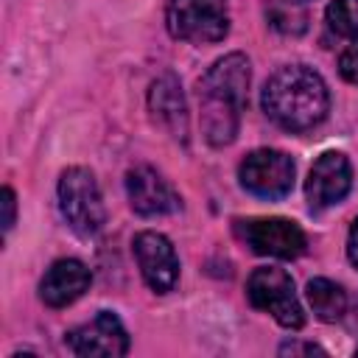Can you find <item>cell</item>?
I'll return each instance as SVG.
<instances>
[{"mask_svg":"<svg viewBox=\"0 0 358 358\" xmlns=\"http://www.w3.org/2000/svg\"><path fill=\"white\" fill-rule=\"evenodd\" d=\"M246 296L257 310L268 313L277 324L288 330H299L305 324V313H302L294 280L285 268H277V266L255 268L246 280Z\"/></svg>","mask_w":358,"mask_h":358,"instance_id":"5","label":"cell"},{"mask_svg":"<svg viewBox=\"0 0 358 358\" xmlns=\"http://www.w3.org/2000/svg\"><path fill=\"white\" fill-rule=\"evenodd\" d=\"M56 190H59V210L76 235L92 238L95 232H101L106 221V210H103L101 187L90 168L73 165L62 171Z\"/></svg>","mask_w":358,"mask_h":358,"instance_id":"3","label":"cell"},{"mask_svg":"<svg viewBox=\"0 0 358 358\" xmlns=\"http://www.w3.org/2000/svg\"><path fill=\"white\" fill-rule=\"evenodd\" d=\"M294 159L277 148H255L243 157L238 168V179L246 193L257 199H282L294 187Z\"/></svg>","mask_w":358,"mask_h":358,"instance_id":"6","label":"cell"},{"mask_svg":"<svg viewBox=\"0 0 358 358\" xmlns=\"http://www.w3.org/2000/svg\"><path fill=\"white\" fill-rule=\"evenodd\" d=\"M64 344L73 355H81V358H90V355L120 358L129 352V333L112 310H98L90 322L73 327L64 336Z\"/></svg>","mask_w":358,"mask_h":358,"instance_id":"8","label":"cell"},{"mask_svg":"<svg viewBox=\"0 0 358 358\" xmlns=\"http://www.w3.org/2000/svg\"><path fill=\"white\" fill-rule=\"evenodd\" d=\"M131 246H134V257H137L145 285L157 294L173 291V285L179 282V257H176L173 243L162 232L145 229L134 235Z\"/></svg>","mask_w":358,"mask_h":358,"instance_id":"9","label":"cell"},{"mask_svg":"<svg viewBox=\"0 0 358 358\" xmlns=\"http://www.w3.org/2000/svg\"><path fill=\"white\" fill-rule=\"evenodd\" d=\"M305 296H308V305L313 308L319 322L333 324V322L344 319V313H347V294H344V288L338 282L327 280V277H313L308 282V288H305Z\"/></svg>","mask_w":358,"mask_h":358,"instance_id":"14","label":"cell"},{"mask_svg":"<svg viewBox=\"0 0 358 358\" xmlns=\"http://www.w3.org/2000/svg\"><path fill=\"white\" fill-rule=\"evenodd\" d=\"M280 355H327L319 344H302V341H285L280 347Z\"/></svg>","mask_w":358,"mask_h":358,"instance_id":"19","label":"cell"},{"mask_svg":"<svg viewBox=\"0 0 358 358\" xmlns=\"http://www.w3.org/2000/svg\"><path fill=\"white\" fill-rule=\"evenodd\" d=\"M266 14H268V22H271V28H277V31H282V34H302L305 31V11L299 8V0H271L268 3V8H266Z\"/></svg>","mask_w":358,"mask_h":358,"instance_id":"16","label":"cell"},{"mask_svg":"<svg viewBox=\"0 0 358 358\" xmlns=\"http://www.w3.org/2000/svg\"><path fill=\"white\" fill-rule=\"evenodd\" d=\"M0 204H3V229L8 232L14 227V215H17V199H14V190L11 187H3Z\"/></svg>","mask_w":358,"mask_h":358,"instance_id":"18","label":"cell"},{"mask_svg":"<svg viewBox=\"0 0 358 358\" xmlns=\"http://www.w3.org/2000/svg\"><path fill=\"white\" fill-rule=\"evenodd\" d=\"M249 59L243 53H227L221 56L196 87L199 95V117L201 131L210 145H229L238 134L241 115L246 109V92H249Z\"/></svg>","mask_w":358,"mask_h":358,"instance_id":"1","label":"cell"},{"mask_svg":"<svg viewBox=\"0 0 358 358\" xmlns=\"http://www.w3.org/2000/svg\"><path fill=\"white\" fill-rule=\"evenodd\" d=\"M148 109H151L154 120L162 129H168L176 140H182V143L187 140V106H185V95H182L176 76L165 73L151 84Z\"/></svg>","mask_w":358,"mask_h":358,"instance_id":"13","label":"cell"},{"mask_svg":"<svg viewBox=\"0 0 358 358\" xmlns=\"http://www.w3.org/2000/svg\"><path fill=\"white\" fill-rule=\"evenodd\" d=\"M126 193H129L131 210L145 218L171 215L182 207V199L173 190V185L151 165H134L126 173Z\"/></svg>","mask_w":358,"mask_h":358,"instance_id":"10","label":"cell"},{"mask_svg":"<svg viewBox=\"0 0 358 358\" xmlns=\"http://www.w3.org/2000/svg\"><path fill=\"white\" fill-rule=\"evenodd\" d=\"M338 73L344 81L358 84V42H352L341 56H338Z\"/></svg>","mask_w":358,"mask_h":358,"instance_id":"17","label":"cell"},{"mask_svg":"<svg viewBox=\"0 0 358 358\" xmlns=\"http://www.w3.org/2000/svg\"><path fill=\"white\" fill-rule=\"evenodd\" d=\"M235 232L255 255L277 257V260H294L308 246L299 224H294L291 218H277V215L235 221Z\"/></svg>","mask_w":358,"mask_h":358,"instance_id":"7","label":"cell"},{"mask_svg":"<svg viewBox=\"0 0 358 358\" xmlns=\"http://www.w3.org/2000/svg\"><path fill=\"white\" fill-rule=\"evenodd\" d=\"M90 282H92V274H90V268L81 260L62 257L39 280V299L48 308H67L78 296H84V291L90 288Z\"/></svg>","mask_w":358,"mask_h":358,"instance_id":"12","label":"cell"},{"mask_svg":"<svg viewBox=\"0 0 358 358\" xmlns=\"http://www.w3.org/2000/svg\"><path fill=\"white\" fill-rule=\"evenodd\" d=\"M347 257L358 268V215H355V221L350 227V235H347Z\"/></svg>","mask_w":358,"mask_h":358,"instance_id":"20","label":"cell"},{"mask_svg":"<svg viewBox=\"0 0 358 358\" xmlns=\"http://www.w3.org/2000/svg\"><path fill=\"white\" fill-rule=\"evenodd\" d=\"M352 187V165L341 151H324L308 171L305 199L310 210H324L338 204Z\"/></svg>","mask_w":358,"mask_h":358,"instance_id":"11","label":"cell"},{"mask_svg":"<svg viewBox=\"0 0 358 358\" xmlns=\"http://www.w3.org/2000/svg\"><path fill=\"white\" fill-rule=\"evenodd\" d=\"M299 3H305V0H299Z\"/></svg>","mask_w":358,"mask_h":358,"instance_id":"22","label":"cell"},{"mask_svg":"<svg viewBox=\"0 0 358 358\" xmlns=\"http://www.w3.org/2000/svg\"><path fill=\"white\" fill-rule=\"evenodd\" d=\"M260 106L285 131H308L330 112L324 78L308 64H285L268 76L260 92Z\"/></svg>","mask_w":358,"mask_h":358,"instance_id":"2","label":"cell"},{"mask_svg":"<svg viewBox=\"0 0 358 358\" xmlns=\"http://www.w3.org/2000/svg\"><path fill=\"white\" fill-rule=\"evenodd\" d=\"M355 355H358V350H355Z\"/></svg>","mask_w":358,"mask_h":358,"instance_id":"21","label":"cell"},{"mask_svg":"<svg viewBox=\"0 0 358 358\" xmlns=\"http://www.w3.org/2000/svg\"><path fill=\"white\" fill-rule=\"evenodd\" d=\"M165 22L173 39L213 45L229 34V0H168Z\"/></svg>","mask_w":358,"mask_h":358,"instance_id":"4","label":"cell"},{"mask_svg":"<svg viewBox=\"0 0 358 358\" xmlns=\"http://www.w3.org/2000/svg\"><path fill=\"white\" fill-rule=\"evenodd\" d=\"M324 20L336 36L358 39V0H330Z\"/></svg>","mask_w":358,"mask_h":358,"instance_id":"15","label":"cell"}]
</instances>
